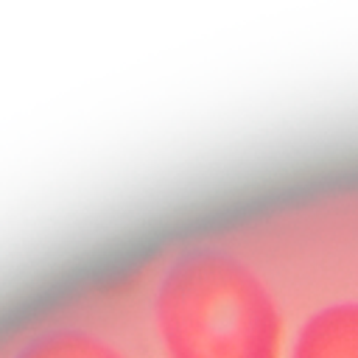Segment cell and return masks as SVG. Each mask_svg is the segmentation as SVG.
Here are the masks:
<instances>
[{"instance_id": "obj_1", "label": "cell", "mask_w": 358, "mask_h": 358, "mask_svg": "<svg viewBox=\"0 0 358 358\" xmlns=\"http://www.w3.org/2000/svg\"><path fill=\"white\" fill-rule=\"evenodd\" d=\"M151 324L165 358H285V316L263 274L221 246H193L162 271Z\"/></svg>"}, {"instance_id": "obj_3", "label": "cell", "mask_w": 358, "mask_h": 358, "mask_svg": "<svg viewBox=\"0 0 358 358\" xmlns=\"http://www.w3.org/2000/svg\"><path fill=\"white\" fill-rule=\"evenodd\" d=\"M11 358H129L101 333L84 327H50L31 336Z\"/></svg>"}, {"instance_id": "obj_2", "label": "cell", "mask_w": 358, "mask_h": 358, "mask_svg": "<svg viewBox=\"0 0 358 358\" xmlns=\"http://www.w3.org/2000/svg\"><path fill=\"white\" fill-rule=\"evenodd\" d=\"M285 358H358V299L316 308L291 336Z\"/></svg>"}]
</instances>
